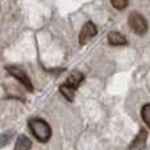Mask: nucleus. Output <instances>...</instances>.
I'll return each mask as SVG.
<instances>
[{
  "instance_id": "1",
  "label": "nucleus",
  "mask_w": 150,
  "mask_h": 150,
  "mask_svg": "<svg viewBox=\"0 0 150 150\" xmlns=\"http://www.w3.org/2000/svg\"><path fill=\"white\" fill-rule=\"evenodd\" d=\"M29 128H30L33 136L41 142H47L52 136V129L49 124L41 119H32L29 121Z\"/></svg>"
},
{
  "instance_id": "2",
  "label": "nucleus",
  "mask_w": 150,
  "mask_h": 150,
  "mask_svg": "<svg viewBox=\"0 0 150 150\" xmlns=\"http://www.w3.org/2000/svg\"><path fill=\"white\" fill-rule=\"evenodd\" d=\"M128 24H129L130 29L138 36H144L148 32V21L141 13L132 12L128 17Z\"/></svg>"
},
{
  "instance_id": "3",
  "label": "nucleus",
  "mask_w": 150,
  "mask_h": 150,
  "mask_svg": "<svg viewBox=\"0 0 150 150\" xmlns=\"http://www.w3.org/2000/svg\"><path fill=\"white\" fill-rule=\"evenodd\" d=\"M96 33H98V29H96L95 24L91 23V21H88V23H86L84 25H83L82 30H80L79 33V44L80 45H86L90 40H92L93 37L96 36Z\"/></svg>"
},
{
  "instance_id": "4",
  "label": "nucleus",
  "mask_w": 150,
  "mask_h": 150,
  "mask_svg": "<svg viewBox=\"0 0 150 150\" xmlns=\"http://www.w3.org/2000/svg\"><path fill=\"white\" fill-rule=\"evenodd\" d=\"M7 71L12 75L13 78H16V79L18 80V82H21L24 86L26 87V90L28 91H33V86H32L30 83V79L28 78V75L24 73L21 69L18 67H15V66H8L7 67Z\"/></svg>"
},
{
  "instance_id": "5",
  "label": "nucleus",
  "mask_w": 150,
  "mask_h": 150,
  "mask_svg": "<svg viewBox=\"0 0 150 150\" xmlns=\"http://www.w3.org/2000/svg\"><path fill=\"white\" fill-rule=\"evenodd\" d=\"M108 42L112 46H122L127 45V38L119 32H111L108 33Z\"/></svg>"
},
{
  "instance_id": "6",
  "label": "nucleus",
  "mask_w": 150,
  "mask_h": 150,
  "mask_svg": "<svg viewBox=\"0 0 150 150\" xmlns=\"http://www.w3.org/2000/svg\"><path fill=\"white\" fill-rule=\"evenodd\" d=\"M83 79H84V75L80 73V71H73V73L70 74V76L67 78L66 84L70 86V87H73L74 90H76V88L79 87L80 83L83 82Z\"/></svg>"
},
{
  "instance_id": "7",
  "label": "nucleus",
  "mask_w": 150,
  "mask_h": 150,
  "mask_svg": "<svg viewBox=\"0 0 150 150\" xmlns=\"http://www.w3.org/2000/svg\"><path fill=\"white\" fill-rule=\"evenodd\" d=\"M146 138H148V133H146L145 129H141L140 133H138V136L134 138V141L132 142V145H130V148L132 149H144L146 145Z\"/></svg>"
},
{
  "instance_id": "8",
  "label": "nucleus",
  "mask_w": 150,
  "mask_h": 150,
  "mask_svg": "<svg viewBox=\"0 0 150 150\" xmlns=\"http://www.w3.org/2000/svg\"><path fill=\"white\" fill-rule=\"evenodd\" d=\"M30 148H32L30 138L26 137V136H24V134L18 136L17 141H16L15 150H30Z\"/></svg>"
},
{
  "instance_id": "9",
  "label": "nucleus",
  "mask_w": 150,
  "mask_h": 150,
  "mask_svg": "<svg viewBox=\"0 0 150 150\" xmlns=\"http://www.w3.org/2000/svg\"><path fill=\"white\" fill-rule=\"evenodd\" d=\"M59 91H61V93H62V95L65 96V98L67 99L69 101H73L74 100L75 90H74L73 87H70V86H67V84H62L59 87Z\"/></svg>"
},
{
  "instance_id": "10",
  "label": "nucleus",
  "mask_w": 150,
  "mask_h": 150,
  "mask_svg": "<svg viewBox=\"0 0 150 150\" xmlns=\"http://www.w3.org/2000/svg\"><path fill=\"white\" fill-rule=\"evenodd\" d=\"M141 116H142V120L145 121V124L150 128V103L145 104L141 109Z\"/></svg>"
},
{
  "instance_id": "11",
  "label": "nucleus",
  "mask_w": 150,
  "mask_h": 150,
  "mask_svg": "<svg viewBox=\"0 0 150 150\" xmlns=\"http://www.w3.org/2000/svg\"><path fill=\"white\" fill-rule=\"evenodd\" d=\"M111 4L113 5V8L121 11L128 7V0H111Z\"/></svg>"
},
{
  "instance_id": "12",
  "label": "nucleus",
  "mask_w": 150,
  "mask_h": 150,
  "mask_svg": "<svg viewBox=\"0 0 150 150\" xmlns=\"http://www.w3.org/2000/svg\"><path fill=\"white\" fill-rule=\"evenodd\" d=\"M11 137H12V134H11L9 132L1 133V134H0V148H4V146L11 141Z\"/></svg>"
}]
</instances>
